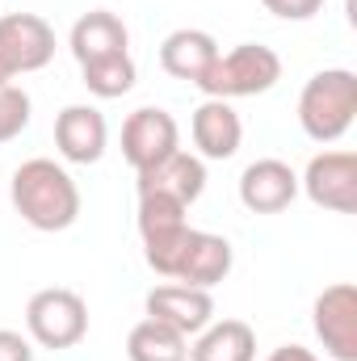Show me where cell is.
<instances>
[{"label": "cell", "mask_w": 357, "mask_h": 361, "mask_svg": "<svg viewBox=\"0 0 357 361\" xmlns=\"http://www.w3.org/2000/svg\"><path fill=\"white\" fill-rule=\"evenodd\" d=\"M139 193H164V197H177L181 206H193L206 193V160L189 152H173L169 160L139 173Z\"/></svg>", "instance_id": "5bb4252c"}, {"label": "cell", "mask_w": 357, "mask_h": 361, "mask_svg": "<svg viewBox=\"0 0 357 361\" xmlns=\"http://www.w3.org/2000/svg\"><path fill=\"white\" fill-rule=\"evenodd\" d=\"M173 152H181V126L177 118L160 105H143L122 122V156L135 173L169 160Z\"/></svg>", "instance_id": "8992f818"}, {"label": "cell", "mask_w": 357, "mask_h": 361, "mask_svg": "<svg viewBox=\"0 0 357 361\" xmlns=\"http://www.w3.org/2000/svg\"><path fill=\"white\" fill-rule=\"evenodd\" d=\"M214 55H219L214 34L193 30V25H181V30H173V34L160 42V68H164L173 80H185V85H198V76L214 63Z\"/></svg>", "instance_id": "2e32d148"}, {"label": "cell", "mask_w": 357, "mask_h": 361, "mask_svg": "<svg viewBox=\"0 0 357 361\" xmlns=\"http://www.w3.org/2000/svg\"><path fill=\"white\" fill-rule=\"evenodd\" d=\"M25 328L42 349H76L89 336V302L68 286H47L25 302Z\"/></svg>", "instance_id": "277c9868"}, {"label": "cell", "mask_w": 357, "mask_h": 361, "mask_svg": "<svg viewBox=\"0 0 357 361\" xmlns=\"http://www.w3.org/2000/svg\"><path fill=\"white\" fill-rule=\"evenodd\" d=\"M189 206H181L177 197H164V193H139V240H152V235H164V231H177L189 219Z\"/></svg>", "instance_id": "ffe728a7"}, {"label": "cell", "mask_w": 357, "mask_h": 361, "mask_svg": "<svg viewBox=\"0 0 357 361\" xmlns=\"http://www.w3.org/2000/svg\"><path fill=\"white\" fill-rule=\"evenodd\" d=\"M294 197H298V173L286 160L265 156L240 173V202L253 214H282Z\"/></svg>", "instance_id": "8fae6325"}, {"label": "cell", "mask_w": 357, "mask_h": 361, "mask_svg": "<svg viewBox=\"0 0 357 361\" xmlns=\"http://www.w3.org/2000/svg\"><path fill=\"white\" fill-rule=\"evenodd\" d=\"M265 361H324V357H315V353L303 349V345H282V349H273Z\"/></svg>", "instance_id": "cb8c5ba5"}, {"label": "cell", "mask_w": 357, "mask_h": 361, "mask_svg": "<svg viewBox=\"0 0 357 361\" xmlns=\"http://www.w3.org/2000/svg\"><path fill=\"white\" fill-rule=\"evenodd\" d=\"M8 197L13 210L21 214V223H30L34 231H68L80 219V185L72 173L47 156H34L25 164H17V173L8 180Z\"/></svg>", "instance_id": "6da1fadb"}, {"label": "cell", "mask_w": 357, "mask_h": 361, "mask_svg": "<svg viewBox=\"0 0 357 361\" xmlns=\"http://www.w3.org/2000/svg\"><path fill=\"white\" fill-rule=\"evenodd\" d=\"M298 189L332 210V214H353L357 210V156L337 147V152H320L307 160V173L298 177Z\"/></svg>", "instance_id": "52a82bcc"}, {"label": "cell", "mask_w": 357, "mask_h": 361, "mask_svg": "<svg viewBox=\"0 0 357 361\" xmlns=\"http://www.w3.org/2000/svg\"><path fill=\"white\" fill-rule=\"evenodd\" d=\"M68 47H72L76 63L85 68V63H97V59H109V55L131 51V34H126V25H122L118 13H109V8H92V13H85V17L72 25Z\"/></svg>", "instance_id": "9a60e30c"}, {"label": "cell", "mask_w": 357, "mask_h": 361, "mask_svg": "<svg viewBox=\"0 0 357 361\" xmlns=\"http://www.w3.org/2000/svg\"><path fill=\"white\" fill-rule=\"evenodd\" d=\"M147 319H160L169 324L181 336H198L210 319H214V298L210 290H198V286H181V281H169V286H156L147 294Z\"/></svg>", "instance_id": "30bf717a"}, {"label": "cell", "mask_w": 357, "mask_h": 361, "mask_svg": "<svg viewBox=\"0 0 357 361\" xmlns=\"http://www.w3.org/2000/svg\"><path fill=\"white\" fill-rule=\"evenodd\" d=\"M30 92L21 85H0V143H13L30 126Z\"/></svg>", "instance_id": "44dd1931"}, {"label": "cell", "mask_w": 357, "mask_h": 361, "mask_svg": "<svg viewBox=\"0 0 357 361\" xmlns=\"http://www.w3.org/2000/svg\"><path fill=\"white\" fill-rule=\"evenodd\" d=\"M189 361H257V332L244 319H210L193 336Z\"/></svg>", "instance_id": "e0dca14e"}, {"label": "cell", "mask_w": 357, "mask_h": 361, "mask_svg": "<svg viewBox=\"0 0 357 361\" xmlns=\"http://www.w3.org/2000/svg\"><path fill=\"white\" fill-rule=\"evenodd\" d=\"M231 261H236V252H231V244H227V235H214V231H189V248H185V257H181L177 265V277L181 286H198V290H214L227 273H231Z\"/></svg>", "instance_id": "4fadbf2b"}, {"label": "cell", "mask_w": 357, "mask_h": 361, "mask_svg": "<svg viewBox=\"0 0 357 361\" xmlns=\"http://www.w3.org/2000/svg\"><path fill=\"white\" fill-rule=\"evenodd\" d=\"M277 80H282V55L261 42H240L214 55V63L198 76V89L214 101H240L269 92Z\"/></svg>", "instance_id": "3957f363"}, {"label": "cell", "mask_w": 357, "mask_h": 361, "mask_svg": "<svg viewBox=\"0 0 357 361\" xmlns=\"http://www.w3.org/2000/svg\"><path fill=\"white\" fill-rule=\"evenodd\" d=\"M55 59V30L38 13L0 17V85H13L25 72H42Z\"/></svg>", "instance_id": "5b68a950"}, {"label": "cell", "mask_w": 357, "mask_h": 361, "mask_svg": "<svg viewBox=\"0 0 357 361\" xmlns=\"http://www.w3.org/2000/svg\"><path fill=\"white\" fill-rule=\"evenodd\" d=\"M80 80H85V89H89L92 97H101V101H114V97H126V92L135 89V80H139V68H135L131 51H122V55H109V59L85 63V68H80Z\"/></svg>", "instance_id": "d6986e66"}, {"label": "cell", "mask_w": 357, "mask_h": 361, "mask_svg": "<svg viewBox=\"0 0 357 361\" xmlns=\"http://www.w3.org/2000/svg\"><path fill=\"white\" fill-rule=\"evenodd\" d=\"M55 147L68 164H97L109 147V122L97 105H63L55 118Z\"/></svg>", "instance_id": "9c48e42d"}, {"label": "cell", "mask_w": 357, "mask_h": 361, "mask_svg": "<svg viewBox=\"0 0 357 361\" xmlns=\"http://www.w3.org/2000/svg\"><path fill=\"white\" fill-rule=\"evenodd\" d=\"M189 135H193L198 160H231L240 152V143H244V122L231 109V101L206 97L189 118Z\"/></svg>", "instance_id": "7c38bea8"}, {"label": "cell", "mask_w": 357, "mask_h": 361, "mask_svg": "<svg viewBox=\"0 0 357 361\" xmlns=\"http://www.w3.org/2000/svg\"><path fill=\"white\" fill-rule=\"evenodd\" d=\"M131 361H189V336L173 332L160 319H139L126 336Z\"/></svg>", "instance_id": "ac0fdd59"}, {"label": "cell", "mask_w": 357, "mask_h": 361, "mask_svg": "<svg viewBox=\"0 0 357 361\" xmlns=\"http://www.w3.org/2000/svg\"><path fill=\"white\" fill-rule=\"evenodd\" d=\"M261 4L282 21H311L324 8V0H261Z\"/></svg>", "instance_id": "7402d4cb"}, {"label": "cell", "mask_w": 357, "mask_h": 361, "mask_svg": "<svg viewBox=\"0 0 357 361\" xmlns=\"http://www.w3.org/2000/svg\"><path fill=\"white\" fill-rule=\"evenodd\" d=\"M357 118V72L324 68L298 92V126L315 143H337Z\"/></svg>", "instance_id": "7a4b0ae2"}, {"label": "cell", "mask_w": 357, "mask_h": 361, "mask_svg": "<svg viewBox=\"0 0 357 361\" xmlns=\"http://www.w3.org/2000/svg\"><path fill=\"white\" fill-rule=\"evenodd\" d=\"M311 328L332 361H357V286L337 281L311 307Z\"/></svg>", "instance_id": "ba28073f"}, {"label": "cell", "mask_w": 357, "mask_h": 361, "mask_svg": "<svg viewBox=\"0 0 357 361\" xmlns=\"http://www.w3.org/2000/svg\"><path fill=\"white\" fill-rule=\"evenodd\" d=\"M0 361H34V349L21 332L13 328H0Z\"/></svg>", "instance_id": "603a6c76"}]
</instances>
